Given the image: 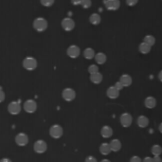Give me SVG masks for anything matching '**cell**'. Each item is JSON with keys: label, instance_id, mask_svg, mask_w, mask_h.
<instances>
[{"label": "cell", "instance_id": "cell-1", "mask_svg": "<svg viewBox=\"0 0 162 162\" xmlns=\"http://www.w3.org/2000/svg\"><path fill=\"white\" fill-rule=\"evenodd\" d=\"M32 26H33V29H34L36 31H38V32H43V31H45L48 29V21H47L45 18H43V17H38V18L34 19Z\"/></svg>", "mask_w": 162, "mask_h": 162}, {"label": "cell", "instance_id": "cell-2", "mask_svg": "<svg viewBox=\"0 0 162 162\" xmlns=\"http://www.w3.org/2000/svg\"><path fill=\"white\" fill-rule=\"evenodd\" d=\"M23 67L26 70L29 71H32L34 69H36L37 67V61L35 58L33 57H26L23 60Z\"/></svg>", "mask_w": 162, "mask_h": 162}, {"label": "cell", "instance_id": "cell-3", "mask_svg": "<svg viewBox=\"0 0 162 162\" xmlns=\"http://www.w3.org/2000/svg\"><path fill=\"white\" fill-rule=\"evenodd\" d=\"M49 135L51 138L55 139H60L63 136V128L58 124H54L49 129Z\"/></svg>", "mask_w": 162, "mask_h": 162}, {"label": "cell", "instance_id": "cell-4", "mask_svg": "<svg viewBox=\"0 0 162 162\" xmlns=\"http://www.w3.org/2000/svg\"><path fill=\"white\" fill-rule=\"evenodd\" d=\"M62 97L65 102H72L76 97V92L72 88H64L62 92Z\"/></svg>", "mask_w": 162, "mask_h": 162}, {"label": "cell", "instance_id": "cell-5", "mask_svg": "<svg viewBox=\"0 0 162 162\" xmlns=\"http://www.w3.org/2000/svg\"><path fill=\"white\" fill-rule=\"evenodd\" d=\"M21 109H22V107L19 102H15V101L11 102L8 105V111L11 115H15V116L18 115L21 112Z\"/></svg>", "mask_w": 162, "mask_h": 162}, {"label": "cell", "instance_id": "cell-6", "mask_svg": "<svg viewBox=\"0 0 162 162\" xmlns=\"http://www.w3.org/2000/svg\"><path fill=\"white\" fill-rule=\"evenodd\" d=\"M23 107H24V110L27 113L31 114V113H34L36 111V109H37V103L33 100H28V101H26L24 102Z\"/></svg>", "mask_w": 162, "mask_h": 162}, {"label": "cell", "instance_id": "cell-7", "mask_svg": "<svg viewBox=\"0 0 162 162\" xmlns=\"http://www.w3.org/2000/svg\"><path fill=\"white\" fill-rule=\"evenodd\" d=\"M47 148H48V145H47L46 141H44L42 139H39V140L35 141V143L33 145V149H34L35 153H37V154H44L47 151Z\"/></svg>", "mask_w": 162, "mask_h": 162}, {"label": "cell", "instance_id": "cell-8", "mask_svg": "<svg viewBox=\"0 0 162 162\" xmlns=\"http://www.w3.org/2000/svg\"><path fill=\"white\" fill-rule=\"evenodd\" d=\"M61 25H62V28L65 31H71L75 28V22H74V20L72 18H69V17H66V18L63 19Z\"/></svg>", "mask_w": 162, "mask_h": 162}, {"label": "cell", "instance_id": "cell-9", "mask_svg": "<svg viewBox=\"0 0 162 162\" xmlns=\"http://www.w3.org/2000/svg\"><path fill=\"white\" fill-rule=\"evenodd\" d=\"M15 143L18 145V146H26L29 142V137L27 136L25 133H19L15 136Z\"/></svg>", "mask_w": 162, "mask_h": 162}, {"label": "cell", "instance_id": "cell-10", "mask_svg": "<svg viewBox=\"0 0 162 162\" xmlns=\"http://www.w3.org/2000/svg\"><path fill=\"white\" fill-rule=\"evenodd\" d=\"M104 6L108 10H117L120 7L119 0H105Z\"/></svg>", "mask_w": 162, "mask_h": 162}, {"label": "cell", "instance_id": "cell-11", "mask_svg": "<svg viewBox=\"0 0 162 162\" xmlns=\"http://www.w3.org/2000/svg\"><path fill=\"white\" fill-rule=\"evenodd\" d=\"M66 53H67V55H69V57H70L72 59H76V58H78L80 56L81 49H80L79 47H77L75 45H72V46H70L69 48H67Z\"/></svg>", "mask_w": 162, "mask_h": 162}, {"label": "cell", "instance_id": "cell-12", "mask_svg": "<svg viewBox=\"0 0 162 162\" xmlns=\"http://www.w3.org/2000/svg\"><path fill=\"white\" fill-rule=\"evenodd\" d=\"M133 118L129 113H123L120 116V123L123 127H129L132 124Z\"/></svg>", "mask_w": 162, "mask_h": 162}, {"label": "cell", "instance_id": "cell-13", "mask_svg": "<svg viewBox=\"0 0 162 162\" xmlns=\"http://www.w3.org/2000/svg\"><path fill=\"white\" fill-rule=\"evenodd\" d=\"M106 95L109 99H117L119 96V91L115 86H110L106 91Z\"/></svg>", "mask_w": 162, "mask_h": 162}, {"label": "cell", "instance_id": "cell-14", "mask_svg": "<svg viewBox=\"0 0 162 162\" xmlns=\"http://www.w3.org/2000/svg\"><path fill=\"white\" fill-rule=\"evenodd\" d=\"M119 82L123 84V86H130L132 85V82H133V80H132V77L128 74H123V76L120 77V80H119Z\"/></svg>", "mask_w": 162, "mask_h": 162}, {"label": "cell", "instance_id": "cell-15", "mask_svg": "<svg viewBox=\"0 0 162 162\" xmlns=\"http://www.w3.org/2000/svg\"><path fill=\"white\" fill-rule=\"evenodd\" d=\"M101 134L104 139H109L110 137H112L113 130L109 126H103L101 130Z\"/></svg>", "mask_w": 162, "mask_h": 162}, {"label": "cell", "instance_id": "cell-16", "mask_svg": "<svg viewBox=\"0 0 162 162\" xmlns=\"http://www.w3.org/2000/svg\"><path fill=\"white\" fill-rule=\"evenodd\" d=\"M90 81L95 85H98V84H101L102 81V75L100 73V72H97V73H94V74H91L90 75Z\"/></svg>", "mask_w": 162, "mask_h": 162}, {"label": "cell", "instance_id": "cell-17", "mask_svg": "<svg viewBox=\"0 0 162 162\" xmlns=\"http://www.w3.org/2000/svg\"><path fill=\"white\" fill-rule=\"evenodd\" d=\"M149 124V119H148L147 117L145 116H139L138 118V125L140 127V128H145L148 126Z\"/></svg>", "mask_w": 162, "mask_h": 162}, {"label": "cell", "instance_id": "cell-18", "mask_svg": "<svg viewBox=\"0 0 162 162\" xmlns=\"http://www.w3.org/2000/svg\"><path fill=\"white\" fill-rule=\"evenodd\" d=\"M102 21V18H101V15H98V13H92L89 17V22L94 25V26H97L101 23Z\"/></svg>", "mask_w": 162, "mask_h": 162}, {"label": "cell", "instance_id": "cell-19", "mask_svg": "<svg viewBox=\"0 0 162 162\" xmlns=\"http://www.w3.org/2000/svg\"><path fill=\"white\" fill-rule=\"evenodd\" d=\"M100 152L102 155L103 156H107L109 155L111 152V148H110V144L109 143H102L100 146Z\"/></svg>", "mask_w": 162, "mask_h": 162}, {"label": "cell", "instance_id": "cell-20", "mask_svg": "<svg viewBox=\"0 0 162 162\" xmlns=\"http://www.w3.org/2000/svg\"><path fill=\"white\" fill-rule=\"evenodd\" d=\"M151 49H152V47L149 46L148 44H146V43H144V42L140 43V45H139V52L142 53V54H148V53H150V52H151Z\"/></svg>", "mask_w": 162, "mask_h": 162}, {"label": "cell", "instance_id": "cell-21", "mask_svg": "<svg viewBox=\"0 0 162 162\" xmlns=\"http://www.w3.org/2000/svg\"><path fill=\"white\" fill-rule=\"evenodd\" d=\"M144 104L147 108L152 109V108L156 107V100L154 97H148V98L145 99Z\"/></svg>", "mask_w": 162, "mask_h": 162}, {"label": "cell", "instance_id": "cell-22", "mask_svg": "<svg viewBox=\"0 0 162 162\" xmlns=\"http://www.w3.org/2000/svg\"><path fill=\"white\" fill-rule=\"evenodd\" d=\"M94 58H95L96 63L99 64H103L106 62V60H107L106 55H105L104 53H102V52H99V53H97Z\"/></svg>", "mask_w": 162, "mask_h": 162}, {"label": "cell", "instance_id": "cell-23", "mask_svg": "<svg viewBox=\"0 0 162 162\" xmlns=\"http://www.w3.org/2000/svg\"><path fill=\"white\" fill-rule=\"evenodd\" d=\"M95 55H96L95 51H94V49L91 48H87L84 50V57L87 60L93 59L94 57H95Z\"/></svg>", "mask_w": 162, "mask_h": 162}, {"label": "cell", "instance_id": "cell-24", "mask_svg": "<svg viewBox=\"0 0 162 162\" xmlns=\"http://www.w3.org/2000/svg\"><path fill=\"white\" fill-rule=\"evenodd\" d=\"M110 148H111V151L113 152H118L121 148V142L118 139H113L110 142Z\"/></svg>", "mask_w": 162, "mask_h": 162}, {"label": "cell", "instance_id": "cell-25", "mask_svg": "<svg viewBox=\"0 0 162 162\" xmlns=\"http://www.w3.org/2000/svg\"><path fill=\"white\" fill-rule=\"evenodd\" d=\"M143 42L148 44L151 47H153L155 45V43H156V38L153 35H146L144 37V39H143Z\"/></svg>", "mask_w": 162, "mask_h": 162}, {"label": "cell", "instance_id": "cell-26", "mask_svg": "<svg viewBox=\"0 0 162 162\" xmlns=\"http://www.w3.org/2000/svg\"><path fill=\"white\" fill-rule=\"evenodd\" d=\"M161 153H162V147L160 145L156 144L152 147V154L154 156H159Z\"/></svg>", "mask_w": 162, "mask_h": 162}, {"label": "cell", "instance_id": "cell-27", "mask_svg": "<svg viewBox=\"0 0 162 162\" xmlns=\"http://www.w3.org/2000/svg\"><path fill=\"white\" fill-rule=\"evenodd\" d=\"M91 0H80V5L85 9H88L91 7Z\"/></svg>", "mask_w": 162, "mask_h": 162}, {"label": "cell", "instance_id": "cell-28", "mask_svg": "<svg viewBox=\"0 0 162 162\" xmlns=\"http://www.w3.org/2000/svg\"><path fill=\"white\" fill-rule=\"evenodd\" d=\"M88 72L90 73V75L99 72V67H98V65H97V64H91V65H89V67H88Z\"/></svg>", "mask_w": 162, "mask_h": 162}, {"label": "cell", "instance_id": "cell-29", "mask_svg": "<svg viewBox=\"0 0 162 162\" xmlns=\"http://www.w3.org/2000/svg\"><path fill=\"white\" fill-rule=\"evenodd\" d=\"M55 0H40V3H41L44 7H50L53 5Z\"/></svg>", "mask_w": 162, "mask_h": 162}, {"label": "cell", "instance_id": "cell-30", "mask_svg": "<svg viewBox=\"0 0 162 162\" xmlns=\"http://www.w3.org/2000/svg\"><path fill=\"white\" fill-rule=\"evenodd\" d=\"M139 2V0H126V4L130 7H134L136 6Z\"/></svg>", "mask_w": 162, "mask_h": 162}, {"label": "cell", "instance_id": "cell-31", "mask_svg": "<svg viewBox=\"0 0 162 162\" xmlns=\"http://www.w3.org/2000/svg\"><path fill=\"white\" fill-rule=\"evenodd\" d=\"M114 86H115V87H116V88H117L118 91H119V90H121V89H123V88L124 87V86L123 85V84H121L120 82H117V83H116V85H115Z\"/></svg>", "mask_w": 162, "mask_h": 162}, {"label": "cell", "instance_id": "cell-32", "mask_svg": "<svg viewBox=\"0 0 162 162\" xmlns=\"http://www.w3.org/2000/svg\"><path fill=\"white\" fill-rule=\"evenodd\" d=\"M130 162H142L141 158L139 157V156H133L131 159H130Z\"/></svg>", "mask_w": 162, "mask_h": 162}, {"label": "cell", "instance_id": "cell-33", "mask_svg": "<svg viewBox=\"0 0 162 162\" xmlns=\"http://www.w3.org/2000/svg\"><path fill=\"white\" fill-rule=\"evenodd\" d=\"M4 100H5V93L1 88H0V102H2Z\"/></svg>", "mask_w": 162, "mask_h": 162}, {"label": "cell", "instance_id": "cell-34", "mask_svg": "<svg viewBox=\"0 0 162 162\" xmlns=\"http://www.w3.org/2000/svg\"><path fill=\"white\" fill-rule=\"evenodd\" d=\"M85 162H98V161L94 156H87L85 159Z\"/></svg>", "mask_w": 162, "mask_h": 162}, {"label": "cell", "instance_id": "cell-35", "mask_svg": "<svg viewBox=\"0 0 162 162\" xmlns=\"http://www.w3.org/2000/svg\"><path fill=\"white\" fill-rule=\"evenodd\" d=\"M153 160H154V162H161L162 161L159 156H155L154 158H153Z\"/></svg>", "mask_w": 162, "mask_h": 162}, {"label": "cell", "instance_id": "cell-36", "mask_svg": "<svg viewBox=\"0 0 162 162\" xmlns=\"http://www.w3.org/2000/svg\"><path fill=\"white\" fill-rule=\"evenodd\" d=\"M142 162H154V160H153L152 157H149V156H148V157H145L144 160H143Z\"/></svg>", "mask_w": 162, "mask_h": 162}, {"label": "cell", "instance_id": "cell-37", "mask_svg": "<svg viewBox=\"0 0 162 162\" xmlns=\"http://www.w3.org/2000/svg\"><path fill=\"white\" fill-rule=\"evenodd\" d=\"M71 3L73 5H80V0H71Z\"/></svg>", "mask_w": 162, "mask_h": 162}, {"label": "cell", "instance_id": "cell-38", "mask_svg": "<svg viewBox=\"0 0 162 162\" xmlns=\"http://www.w3.org/2000/svg\"><path fill=\"white\" fill-rule=\"evenodd\" d=\"M0 162H11V161L9 158H2V159H0Z\"/></svg>", "mask_w": 162, "mask_h": 162}, {"label": "cell", "instance_id": "cell-39", "mask_svg": "<svg viewBox=\"0 0 162 162\" xmlns=\"http://www.w3.org/2000/svg\"><path fill=\"white\" fill-rule=\"evenodd\" d=\"M158 79H159V81L160 82H162V70L159 72V74H158Z\"/></svg>", "mask_w": 162, "mask_h": 162}, {"label": "cell", "instance_id": "cell-40", "mask_svg": "<svg viewBox=\"0 0 162 162\" xmlns=\"http://www.w3.org/2000/svg\"><path fill=\"white\" fill-rule=\"evenodd\" d=\"M158 129H159V132H160V133L162 134V123H160V125H159Z\"/></svg>", "mask_w": 162, "mask_h": 162}, {"label": "cell", "instance_id": "cell-41", "mask_svg": "<svg viewBox=\"0 0 162 162\" xmlns=\"http://www.w3.org/2000/svg\"><path fill=\"white\" fill-rule=\"evenodd\" d=\"M101 162H111L110 160H108V159H102Z\"/></svg>", "mask_w": 162, "mask_h": 162}, {"label": "cell", "instance_id": "cell-42", "mask_svg": "<svg viewBox=\"0 0 162 162\" xmlns=\"http://www.w3.org/2000/svg\"><path fill=\"white\" fill-rule=\"evenodd\" d=\"M161 162H162V161H161Z\"/></svg>", "mask_w": 162, "mask_h": 162}]
</instances>
